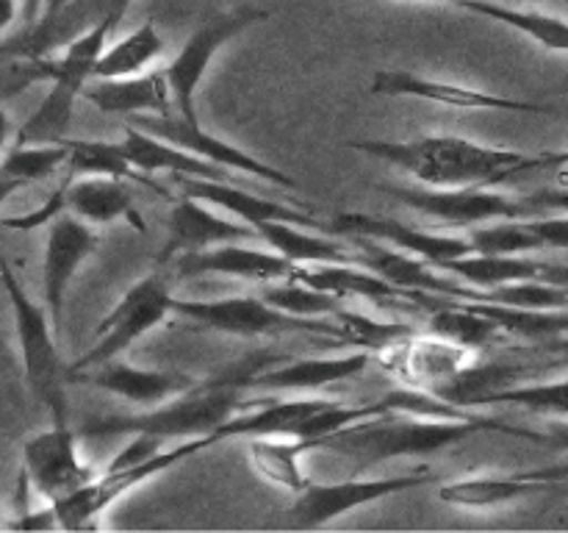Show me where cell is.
<instances>
[{
	"mask_svg": "<svg viewBox=\"0 0 568 533\" xmlns=\"http://www.w3.org/2000/svg\"><path fill=\"white\" fill-rule=\"evenodd\" d=\"M283 355L275 353H250L236 364L214 372L209 378H197L192 389L175 394L166 403L153 405V409H139L136 414H105L94 416L81 428V436L111 439L128 436V433H153L161 442L170 439H197V436H216L222 425L239 411L247 409L242 400L244 392H250V378L258 375L270 364L281 361Z\"/></svg>",
	"mask_w": 568,
	"mask_h": 533,
	"instance_id": "cell-1",
	"label": "cell"
},
{
	"mask_svg": "<svg viewBox=\"0 0 568 533\" xmlns=\"http://www.w3.org/2000/svg\"><path fill=\"white\" fill-rule=\"evenodd\" d=\"M347 148L416 178L422 187L436 189L497 187L521 172L544 167V155L491 148L449 133H427L414 139H358L347 142Z\"/></svg>",
	"mask_w": 568,
	"mask_h": 533,
	"instance_id": "cell-2",
	"label": "cell"
},
{
	"mask_svg": "<svg viewBox=\"0 0 568 533\" xmlns=\"http://www.w3.org/2000/svg\"><path fill=\"white\" fill-rule=\"evenodd\" d=\"M491 431L538 439L536 433L480 414L419 416L405 414V411H383V414L353 422V425L331 433V436L322 439L316 450L342 455L355 466V472H366L369 466L386 464L394 459H425V455L442 453V450L466 442L475 433Z\"/></svg>",
	"mask_w": 568,
	"mask_h": 533,
	"instance_id": "cell-3",
	"label": "cell"
},
{
	"mask_svg": "<svg viewBox=\"0 0 568 533\" xmlns=\"http://www.w3.org/2000/svg\"><path fill=\"white\" fill-rule=\"evenodd\" d=\"M0 286H3L11 320H14L17 350H20L22 375H26L28 389L48 409L50 420L70 422L64 394L67 366L61 364L59 333H55L48 309L26 292L17 272L11 270L3 248H0Z\"/></svg>",
	"mask_w": 568,
	"mask_h": 533,
	"instance_id": "cell-4",
	"label": "cell"
},
{
	"mask_svg": "<svg viewBox=\"0 0 568 533\" xmlns=\"http://www.w3.org/2000/svg\"><path fill=\"white\" fill-rule=\"evenodd\" d=\"M175 292H172V272L164 266H155L153 272L139 278L133 286L125 289L114 309L100 320L94 331V344L67 366V381L72 372H81L87 366L103 364L125 353L131 344H136L144 333L164 325L166 316L175 314Z\"/></svg>",
	"mask_w": 568,
	"mask_h": 533,
	"instance_id": "cell-5",
	"label": "cell"
},
{
	"mask_svg": "<svg viewBox=\"0 0 568 533\" xmlns=\"http://www.w3.org/2000/svg\"><path fill=\"white\" fill-rule=\"evenodd\" d=\"M220 439L216 436H197V439H183V442L172 444V447L159 450L150 461L133 466H105L103 472L92 477L87 486L75 489L67 497L55 500L53 509L59 516V525L64 531H83V527H94V520L103 514L105 509L125 497L142 483L153 481V477L164 475V472L175 470L183 461L194 459V455L205 453V450L216 447Z\"/></svg>",
	"mask_w": 568,
	"mask_h": 533,
	"instance_id": "cell-6",
	"label": "cell"
},
{
	"mask_svg": "<svg viewBox=\"0 0 568 533\" xmlns=\"http://www.w3.org/2000/svg\"><path fill=\"white\" fill-rule=\"evenodd\" d=\"M175 311L183 320L225 336H277V333H325L342 336L336 320H303L266 303L261 294H236L216 300H183L175 298Z\"/></svg>",
	"mask_w": 568,
	"mask_h": 533,
	"instance_id": "cell-7",
	"label": "cell"
},
{
	"mask_svg": "<svg viewBox=\"0 0 568 533\" xmlns=\"http://www.w3.org/2000/svg\"><path fill=\"white\" fill-rule=\"evenodd\" d=\"M266 17H270L266 9H258V6H242V9L220 11V14L209 17V20H203L192 33H189V39L181 44L175 59L164 67V76L166 83H170L172 103H175L178 114L186 117V120L192 122H200L197 92L200 87H203L205 76H209L211 61L216 59V53H220L231 39H236L239 33L253 28L255 22H264Z\"/></svg>",
	"mask_w": 568,
	"mask_h": 533,
	"instance_id": "cell-8",
	"label": "cell"
},
{
	"mask_svg": "<svg viewBox=\"0 0 568 533\" xmlns=\"http://www.w3.org/2000/svg\"><path fill=\"white\" fill-rule=\"evenodd\" d=\"M386 192L427 220H436L444 228H464V231L486 225V222L527 220L536 214L530 200L510 198L494 187H388Z\"/></svg>",
	"mask_w": 568,
	"mask_h": 533,
	"instance_id": "cell-9",
	"label": "cell"
},
{
	"mask_svg": "<svg viewBox=\"0 0 568 533\" xmlns=\"http://www.w3.org/2000/svg\"><path fill=\"white\" fill-rule=\"evenodd\" d=\"M433 481L430 470L403 472V475L383 477H347L336 483H308L303 492L294 497L288 509V525L292 527H322L338 516L358 511L364 505H375L394 494L422 489Z\"/></svg>",
	"mask_w": 568,
	"mask_h": 533,
	"instance_id": "cell-10",
	"label": "cell"
},
{
	"mask_svg": "<svg viewBox=\"0 0 568 533\" xmlns=\"http://www.w3.org/2000/svg\"><path fill=\"white\" fill-rule=\"evenodd\" d=\"M20 475L44 503H55L75 489L87 486L98 472L81 459L78 433L72 431L70 422H53L22 442Z\"/></svg>",
	"mask_w": 568,
	"mask_h": 533,
	"instance_id": "cell-11",
	"label": "cell"
},
{
	"mask_svg": "<svg viewBox=\"0 0 568 533\" xmlns=\"http://www.w3.org/2000/svg\"><path fill=\"white\" fill-rule=\"evenodd\" d=\"M128 122L144 128L148 133L166 139V142L181 144V148L192 150L194 155H200V159L211 161V164L222 167V170L227 172H242V175L258 178V181L275 183V187L297 189V181H294L288 172L277 170L270 161L258 159V155L247 153V150H242L239 144L205 131L200 122L186 120V117H181L178 111H166V114H139L131 117Z\"/></svg>",
	"mask_w": 568,
	"mask_h": 533,
	"instance_id": "cell-12",
	"label": "cell"
},
{
	"mask_svg": "<svg viewBox=\"0 0 568 533\" xmlns=\"http://www.w3.org/2000/svg\"><path fill=\"white\" fill-rule=\"evenodd\" d=\"M375 359L388 372L403 378L408 386L436 394L438 389L453 383L460 372L477 364V350L427 331L408 333V336L386 344V348L377 350Z\"/></svg>",
	"mask_w": 568,
	"mask_h": 533,
	"instance_id": "cell-13",
	"label": "cell"
},
{
	"mask_svg": "<svg viewBox=\"0 0 568 533\" xmlns=\"http://www.w3.org/2000/svg\"><path fill=\"white\" fill-rule=\"evenodd\" d=\"M98 233L94 225L78 220L75 214L64 211L48 225L42 255V298L55 333L64 331V309L70 283L75 281L78 270L87 264L98 250Z\"/></svg>",
	"mask_w": 568,
	"mask_h": 533,
	"instance_id": "cell-14",
	"label": "cell"
},
{
	"mask_svg": "<svg viewBox=\"0 0 568 533\" xmlns=\"http://www.w3.org/2000/svg\"><path fill=\"white\" fill-rule=\"evenodd\" d=\"M253 239H258V231L250 228L247 222L236 220L192 194H183L172 203L170 217H166V237L155 255V266L166 270L178 255L197 253V250L225 242H253Z\"/></svg>",
	"mask_w": 568,
	"mask_h": 533,
	"instance_id": "cell-15",
	"label": "cell"
},
{
	"mask_svg": "<svg viewBox=\"0 0 568 533\" xmlns=\"http://www.w3.org/2000/svg\"><path fill=\"white\" fill-rule=\"evenodd\" d=\"M369 94L394 100H422L436 103L444 109L458 111H538V105L527 100L505 98V94L488 92V89L464 87V83L442 81V78L422 76L414 70H377L369 81Z\"/></svg>",
	"mask_w": 568,
	"mask_h": 533,
	"instance_id": "cell-16",
	"label": "cell"
},
{
	"mask_svg": "<svg viewBox=\"0 0 568 533\" xmlns=\"http://www.w3.org/2000/svg\"><path fill=\"white\" fill-rule=\"evenodd\" d=\"M331 231L342 239H377V242L392 244V248L405 250V253L427 259L436 266L447 264V261L458 259V255L475 253V248H471V242L466 239V233L449 237V233L425 231V228L408 225V222H399L394 220V217L366 214V211H344V214H338L336 220L331 222Z\"/></svg>",
	"mask_w": 568,
	"mask_h": 533,
	"instance_id": "cell-17",
	"label": "cell"
},
{
	"mask_svg": "<svg viewBox=\"0 0 568 533\" xmlns=\"http://www.w3.org/2000/svg\"><path fill=\"white\" fill-rule=\"evenodd\" d=\"M72 383L100 389L111 398L131 403L136 409H153V405L166 403L175 394L186 392L197 383V378L175 370H148V366L128 364V361L109 359L103 364L87 366L81 372H72Z\"/></svg>",
	"mask_w": 568,
	"mask_h": 533,
	"instance_id": "cell-18",
	"label": "cell"
},
{
	"mask_svg": "<svg viewBox=\"0 0 568 533\" xmlns=\"http://www.w3.org/2000/svg\"><path fill=\"white\" fill-rule=\"evenodd\" d=\"M172 278L186 281V278L203 275H225V278H244V281H286L297 272V264L283 259L272 248H250L242 242L214 244V248L197 250V253L178 255L170 264Z\"/></svg>",
	"mask_w": 568,
	"mask_h": 533,
	"instance_id": "cell-19",
	"label": "cell"
},
{
	"mask_svg": "<svg viewBox=\"0 0 568 533\" xmlns=\"http://www.w3.org/2000/svg\"><path fill=\"white\" fill-rule=\"evenodd\" d=\"M375 355L369 350H349L344 355H320V359H286L270 364L258 375L250 378V389L264 392H316L333 383L358 378L369 370Z\"/></svg>",
	"mask_w": 568,
	"mask_h": 533,
	"instance_id": "cell-20",
	"label": "cell"
},
{
	"mask_svg": "<svg viewBox=\"0 0 568 533\" xmlns=\"http://www.w3.org/2000/svg\"><path fill=\"white\" fill-rule=\"evenodd\" d=\"M564 477H568L566 466H547V470L516 472V475H469L442 483L438 500L455 509H497L527 494L544 492Z\"/></svg>",
	"mask_w": 568,
	"mask_h": 533,
	"instance_id": "cell-21",
	"label": "cell"
},
{
	"mask_svg": "<svg viewBox=\"0 0 568 533\" xmlns=\"http://www.w3.org/2000/svg\"><path fill=\"white\" fill-rule=\"evenodd\" d=\"M438 270L449 272L466 283L460 298H466V292H483V289H497L519 281H547L568 289V266L541 264V261H532L527 255L466 253L447 261Z\"/></svg>",
	"mask_w": 568,
	"mask_h": 533,
	"instance_id": "cell-22",
	"label": "cell"
},
{
	"mask_svg": "<svg viewBox=\"0 0 568 533\" xmlns=\"http://www.w3.org/2000/svg\"><path fill=\"white\" fill-rule=\"evenodd\" d=\"M64 211L75 214L89 225H111L125 220L128 225L144 233V217L133 203L131 187L125 178L111 175H81L64 178Z\"/></svg>",
	"mask_w": 568,
	"mask_h": 533,
	"instance_id": "cell-23",
	"label": "cell"
},
{
	"mask_svg": "<svg viewBox=\"0 0 568 533\" xmlns=\"http://www.w3.org/2000/svg\"><path fill=\"white\" fill-rule=\"evenodd\" d=\"M83 98L103 114H120L128 120L175 111L164 70H148L131 78H92L83 89Z\"/></svg>",
	"mask_w": 568,
	"mask_h": 533,
	"instance_id": "cell-24",
	"label": "cell"
},
{
	"mask_svg": "<svg viewBox=\"0 0 568 533\" xmlns=\"http://www.w3.org/2000/svg\"><path fill=\"white\" fill-rule=\"evenodd\" d=\"M120 142L133 170L144 178L170 172V175L175 178H214V181H231L233 175V172L222 170V167L194 155L192 150L166 142V139L155 137V133H148L144 128L133 125V122H128L125 137H122Z\"/></svg>",
	"mask_w": 568,
	"mask_h": 533,
	"instance_id": "cell-25",
	"label": "cell"
},
{
	"mask_svg": "<svg viewBox=\"0 0 568 533\" xmlns=\"http://www.w3.org/2000/svg\"><path fill=\"white\" fill-rule=\"evenodd\" d=\"M183 194L216 205L225 214L247 222L250 228H258L261 222H297V225H316L314 217L303 209H294L288 203L258 198L253 192H244L242 187L231 181H214V178H178Z\"/></svg>",
	"mask_w": 568,
	"mask_h": 533,
	"instance_id": "cell-26",
	"label": "cell"
},
{
	"mask_svg": "<svg viewBox=\"0 0 568 533\" xmlns=\"http://www.w3.org/2000/svg\"><path fill=\"white\" fill-rule=\"evenodd\" d=\"M325 403L327 400L322 398L272 400V403L255 405V409L231 416V420L216 431V439H220V442H227V439H250V436L305 439L311 416H314Z\"/></svg>",
	"mask_w": 568,
	"mask_h": 533,
	"instance_id": "cell-27",
	"label": "cell"
},
{
	"mask_svg": "<svg viewBox=\"0 0 568 533\" xmlns=\"http://www.w3.org/2000/svg\"><path fill=\"white\" fill-rule=\"evenodd\" d=\"M255 231H258V239L266 248H272L297 266L347 264V261H355V250L349 239L336 242V239L305 231V225H297V222H261Z\"/></svg>",
	"mask_w": 568,
	"mask_h": 533,
	"instance_id": "cell-28",
	"label": "cell"
},
{
	"mask_svg": "<svg viewBox=\"0 0 568 533\" xmlns=\"http://www.w3.org/2000/svg\"><path fill=\"white\" fill-rule=\"evenodd\" d=\"M292 278L308 283V286L322 289V292H331L336 298L349 300V298H364L372 303H392L397 298H408L403 289L392 286L386 278H381L377 272H372L369 266L358 264V261H347V264H308L297 266Z\"/></svg>",
	"mask_w": 568,
	"mask_h": 533,
	"instance_id": "cell-29",
	"label": "cell"
},
{
	"mask_svg": "<svg viewBox=\"0 0 568 533\" xmlns=\"http://www.w3.org/2000/svg\"><path fill=\"white\" fill-rule=\"evenodd\" d=\"M244 442L250 466L266 483L292 494H300L311 483L303 470V455L311 453L308 442L294 436H250Z\"/></svg>",
	"mask_w": 568,
	"mask_h": 533,
	"instance_id": "cell-30",
	"label": "cell"
},
{
	"mask_svg": "<svg viewBox=\"0 0 568 533\" xmlns=\"http://www.w3.org/2000/svg\"><path fill=\"white\" fill-rule=\"evenodd\" d=\"M131 3L133 0H72V3L67 6L55 20H50L48 26L33 28L31 39H28L26 56L50 53V50L67 44L81 31L92 28L94 22L105 20V17H120L122 20L125 11L131 9Z\"/></svg>",
	"mask_w": 568,
	"mask_h": 533,
	"instance_id": "cell-31",
	"label": "cell"
},
{
	"mask_svg": "<svg viewBox=\"0 0 568 533\" xmlns=\"http://www.w3.org/2000/svg\"><path fill=\"white\" fill-rule=\"evenodd\" d=\"M161 56H164V37L148 20L116 42L105 44L98 64H94V78L142 76L150 67L159 64Z\"/></svg>",
	"mask_w": 568,
	"mask_h": 533,
	"instance_id": "cell-32",
	"label": "cell"
},
{
	"mask_svg": "<svg viewBox=\"0 0 568 533\" xmlns=\"http://www.w3.org/2000/svg\"><path fill=\"white\" fill-rule=\"evenodd\" d=\"M460 9L471 11V14L488 17L494 22L514 28V31L525 33L532 42L544 44L547 50H560L568 53V22L560 17L544 14V11L519 9V6L499 3V0H460Z\"/></svg>",
	"mask_w": 568,
	"mask_h": 533,
	"instance_id": "cell-33",
	"label": "cell"
},
{
	"mask_svg": "<svg viewBox=\"0 0 568 533\" xmlns=\"http://www.w3.org/2000/svg\"><path fill=\"white\" fill-rule=\"evenodd\" d=\"M70 155H67V175L81 178V175H111V178H131V181H144L153 187L155 192L164 194V189L150 178L139 175L128 161L122 142H105V139H64Z\"/></svg>",
	"mask_w": 568,
	"mask_h": 533,
	"instance_id": "cell-34",
	"label": "cell"
},
{
	"mask_svg": "<svg viewBox=\"0 0 568 533\" xmlns=\"http://www.w3.org/2000/svg\"><path fill=\"white\" fill-rule=\"evenodd\" d=\"M266 303L275 309L286 311L292 316H303V320H325V316L342 311V298L322 289L308 286V283L297 281V278H286V281H272L270 286L261 292Z\"/></svg>",
	"mask_w": 568,
	"mask_h": 533,
	"instance_id": "cell-35",
	"label": "cell"
},
{
	"mask_svg": "<svg viewBox=\"0 0 568 533\" xmlns=\"http://www.w3.org/2000/svg\"><path fill=\"white\" fill-rule=\"evenodd\" d=\"M516 405V409L532 411V414H555L568 416V381L547 383H519V386H505L488 394L483 405Z\"/></svg>",
	"mask_w": 568,
	"mask_h": 533,
	"instance_id": "cell-36",
	"label": "cell"
},
{
	"mask_svg": "<svg viewBox=\"0 0 568 533\" xmlns=\"http://www.w3.org/2000/svg\"><path fill=\"white\" fill-rule=\"evenodd\" d=\"M466 239L471 242L475 253H505V255H521L530 250L541 248L538 237L532 233L527 220H497L486 222L464 231Z\"/></svg>",
	"mask_w": 568,
	"mask_h": 533,
	"instance_id": "cell-37",
	"label": "cell"
},
{
	"mask_svg": "<svg viewBox=\"0 0 568 533\" xmlns=\"http://www.w3.org/2000/svg\"><path fill=\"white\" fill-rule=\"evenodd\" d=\"M541 248L568 250V211L564 217H544V220H527Z\"/></svg>",
	"mask_w": 568,
	"mask_h": 533,
	"instance_id": "cell-38",
	"label": "cell"
},
{
	"mask_svg": "<svg viewBox=\"0 0 568 533\" xmlns=\"http://www.w3.org/2000/svg\"><path fill=\"white\" fill-rule=\"evenodd\" d=\"M6 527H11V531H53L61 525L53 503H48L44 509H22L17 520L6 522Z\"/></svg>",
	"mask_w": 568,
	"mask_h": 533,
	"instance_id": "cell-39",
	"label": "cell"
},
{
	"mask_svg": "<svg viewBox=\"0 0 568 533\" xmlns=\"http://www.w3.org/2000/svg\"><path fill=\"white\" fill-rule=\"evenodd\" d=\"M530 205L536 211L544 209H558V211H568V192H541V194H532Z\"/></svg>",
	"mask_w": 568,
	"mask_h": 533,
	"instance_id": "cell-40",
	"label": "cell"
},
{
	"mask_svg": "<svg viewBox=\"0 0 568 533\" xmlns=\"http://www.w3.org/2000/svg\"><path fill=\"white\" fill-rule=\"evenodd\" d=\"M20 0H0V37L14 28V22L20 20Z\"/></svg>",
	"mask_w": 568,
	"mask_h": 533,
	"instance_id": "cell-41",
	"label": "cell"
},
{
	"mask_svg": "<svg viewBox=\"0 0 568 533\" xmlns=\"http://www.w3.org/2000/svg\"><path fill=\"white\" fill-rule=\"evenodd\" d=\"M547 439L552 444H558V447H566L568 450V422H555V425L549 428Z\"/></svg>",
	"mask_w": 568,
	"mask_h": 533,
	"instance_id": "cell-42",
	"label": "cell"
},
{
	"mask_svg": "<svg viewBox=\"0 0 568 533\" xmlns=\"http://www.w3.org/2000/svg\"><path fill=\"white\" fill-rule=\"evenodd\" d=\"M20 189H22V187L14 181V178H9L3 170H0V205H3L6 200L11 198V194L20 192Z\"/></svg>",
	"mask_w": 568,
	"mask_h": 533,
	"instance_id": "cell-43",
	"label": "cell"
},
{
	"mask_svg": "<svg viewBox=\"0 0 568 533\" xmlns=\"http://www.w3.org/2000/svg\"><path fill=\"white\" fill-rule=\"evenodd\" d=\"M11 137H14V125H11L9 114H6V111L0 109V155H3L6 144L11 142Z\"/></svg>",
	"mask_w": 568,
	"mask_h": 533,
	"instance_id": "cell-44",
	"label": "cell"
},
{
	"mask_svg": "<svg viewBox=\"0 0 568 533\" xmlns=\"http://www.w3.org/2000/svg\"><path fill=\"white\" fill-rule=\"evenodd\" d=\"M544 167H560V170H568V150L566 153H544Z\"/></svg>",
	"mask_w": 568,
	"mask_h": 533,
	"instance_id": "cell-45",
	"label": "cell"
},
{
	"mask_svg": "<svg viewBox=\"0 0 568 533\" xmlns=\"http://www.w3.org/2000/svg\"><path fill=\"white\" fill-rule=\"evenodd\" d=\"M549 350H552V353H560V355H564V361H568V336L549 344Z\"/></svg>",
	"mask_w": 568,
	"mask_h": 533,
	"instance_id": "cell-46",
	"label": "cell"
},
{
	"mask_svg": "<svg viewBox=\"0 0 568 533\" xmlns=\"http://www.w3.org/2000/svg\"><path fill=\"white\" fill-rule=\"evenodd\" d=\"M433 3H460V0H433Z\"/></svg>",
	"mask_w": 568,
	"mask_h": 533,
	"instance_id": "cell-47",
	"label": "cell"
},
{
	"mask_svg": "<svg viewBox=\"0 0 568 533\" xmlns=\"http://www.w3.org/2000/svg\"><path fill=\"white\" fill-rule=\"evenodd\" d=\"M0 527H6V522H3V516H0Z\"/></svg>",
	"mask_w": 568,
	"mask_h": 533,
	"instance_id": "cell-48",
	"label": "cell"
}]
</instances>
